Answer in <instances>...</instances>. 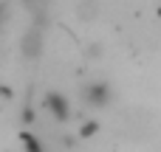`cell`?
I'll use <instances>...</instances> for the list:
<instances>
[{"label": "cell", "mask_w": 161, "mask_h": 152, "mask_svg": "<svg viewBox=\"0 0 161 152\" xmlns=\"http://www.w3.org/2000/svg\"><path fill=\"white\" fill-rule=\"evenodd\" d=\"M42 110L54 118V121H68L71 118V99L65 96V93H59V90H48L45 96H42Z\"/></svg>", "instance_id": "cell-1"}, {"label": "cell", "mask_w": 161, "mask_h": 152, "mask_svg": "<svg viewBox=\"0 0 161 152\" xmlns=\"http://www.w3.org/2000/svg\"><path fill=\"white\" fill-rule=\"evenodd\" d=\"M110 99H113V87H110L108 82L93 79V82L82 85V102H85L88 107H108Z\"/></svg>", "instance_id": "cell-2"}, {"label": "cell", "mask_w": 161, "mask_h": 152, "mask_svg": "<svg viewBox=\"0 0 161 152\" xmlns=\"http://www.w3.org/2000/svg\"><path fill=\"white\" fill-rule=\"evenodd\" d=\"M42 48H45V34H42V28L31 25V28L20 37V54H23L25 59H37V56L42 54Z\"/></svg>", "instance_id": "cell-3"}, {"label": "cell", "mask_w": 161, "mask_h": 152, "mask_svg": "<svg viewBox=\"0 0 161 152\" xmlns=\"http://www.w3.org/2000/svg\"><path fill=\"white\" fill-rule=\"evenodd\" d=\"M25 8H28V14L34 17V25L40 28L42 23H45V8H48V0H20Z\"/></svg>", "instance_id": "cell-4"}, {"label": "cell", "mask_w": 161, "mask_h": 152, "mask_svg": "<svg viewBox=\"0 0 161 152\" xmlns=\"http://www.w3.org/2000/svg\"><path fill=\"white\" fill-rule=\"evenodd\" d=\"M76 17H79L82 23H93V20L99 17V3H96V0H82V3L76 6Z\"/></svg>", "instance_id": "cell-5"}, {"label": "cell", "mask_w": 161, "mask_h": 152, "mask_svg": "<svg viewBox=\"0 0 161 152\" xmlns=\"http://www.w3.org/2000/svg\"><path fill=\"white\" fill-rule=\"evenodd\" d=\"M20 144H23V152H48L45 144H42L34 133H23V135H20Z\"/></svg>", "instance_id": "cell-6"}, {"label": "cell", "mask_w": 161, "mask_h": 152, "mask_svg": "<svg viewBox=\"0 0 161 152\" xmlns=\"http://www.w3.org/2000/svg\"><path fill=\"white\" fill-rule=\"evenodd\" d=\"M88 56L99 59V56H102V45H88Z\"/></svg>", "instance_id": "cell-7"}, {"label": "cell", "mask_w": 161, "mask_h": 152, "mask_svg": "<svg viewBox=\"0 0 161 152\" xmlns=\"http://www.w3.org/2000/svg\"><path fill=\"white\" fill-rule=\"evenodd\" d=\"M93 133H96V121H91V124L82 127V135H93Z\"/></svg>", "instance_id": "cell-8"}]
</instances>
